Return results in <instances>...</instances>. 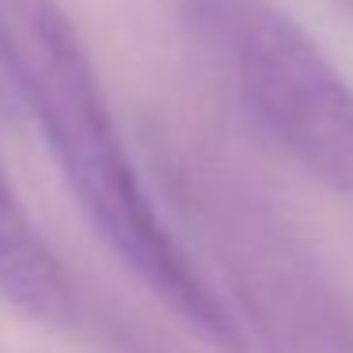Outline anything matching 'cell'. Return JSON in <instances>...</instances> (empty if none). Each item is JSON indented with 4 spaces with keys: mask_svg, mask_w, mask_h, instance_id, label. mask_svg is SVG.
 <instances>
[{
    "mask_svg": "<svg viewBox=\"0 0 353 353\" xmlns=\"http://www.w3.org/2000/svg\"><path fill=\"white\" fill-rule=\"evenodd\" d=\"M338 4H342V8H345V12H350V16H353V0H338Z\"/></svg>",
    "mask_w": 353,
    "mask_h": 353,
    "instance_id": "cell-5",
    "label": "cell"
},
{
    "mask_svg": "<svg viewBox=\"0 0 353 353\" xmlns=\"http://www.w3.org/2000/svg\"><path fill=\"white\" fill-rule=\"evenodd\" d=\"M0 296L42 327H69L77 319V285L23 209L4 156H0Z\"/></svg>",
    "mask_w": 353,
    "mask_h": 353,
    "instance_id": "cell-4",
    "label": "cell"
},
{
    "mask_svg": "<svg viewBox=\"0 0 353 353\" xmlns=\"http://www.w3.org/2000/svg\"><path fill=\"white\" fill-rule=\"evenodd\" d=\"M190 46L243 118L307 179L353 198V88L274 0H183Z\"/></svg>",
    "mask_w": 353,
    "mask_h": 353,
    "instance_id": "cell-3",
    "label": "cell"
},
{
    "mask_svg": "<svg viewBox=\"0 0 353 353\" xmlns=\"http://www.w3.org/2000/svg\"><path fill=\"white\" fill-rule=\"evenodd\" d=\"M0 72L27 110L84 221L190 334L216 353H247L221 289L160 216L130 160L99 72L57 0H0Z\"/></svg>",
    "mask_w": 353,
    "mask_h": 353,
    "instance_id": "cell-1",
    "label": "cell"
},
{
    "mask_svg": "<svg viewBox=\"0 0 353 353\" xmlns=\"http://www.w3.org/2000/svg\"><path fill=\"white\" fill-rule=\"evenodd\" d=\"M171 183L221 270V300L247 350L353 353V300L262 194L198 152L171 160Z\"/></svg>",
    "mask_w": 353,
    "mask_h": 353,
    "instance_id": "cell-2",
    "label": "cell"
}]
</instances>
